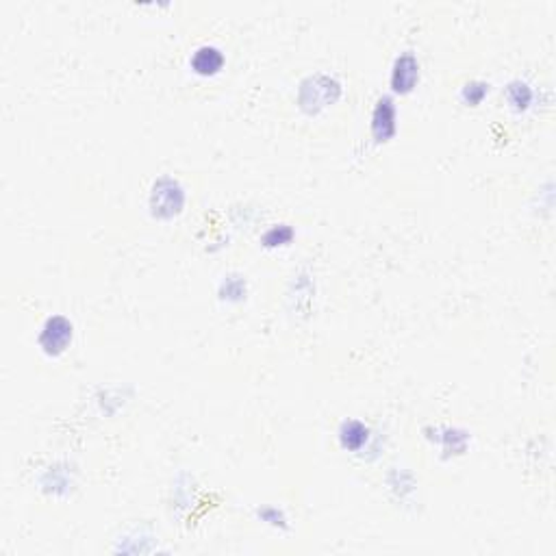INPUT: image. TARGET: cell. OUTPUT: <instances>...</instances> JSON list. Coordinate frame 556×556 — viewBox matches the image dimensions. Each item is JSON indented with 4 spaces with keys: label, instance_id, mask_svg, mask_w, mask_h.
Segmentation results:
<instances>
[{
    "label": "cell",
    "instance_id": "cell-1",
    "mask_svg": "<svg viewBox=\"0 0 556 556\" xmlns=\"http://www.w3.org/2000/svg\"><path fill=\"white\" fill-rule=\"evenodd\" d=\"M222 66V54L215 48H200L193 57V68L200 74H213Z\"/></svg>",
    "mask_w": 556,
    "mask_h": 556
}]
</instances>
